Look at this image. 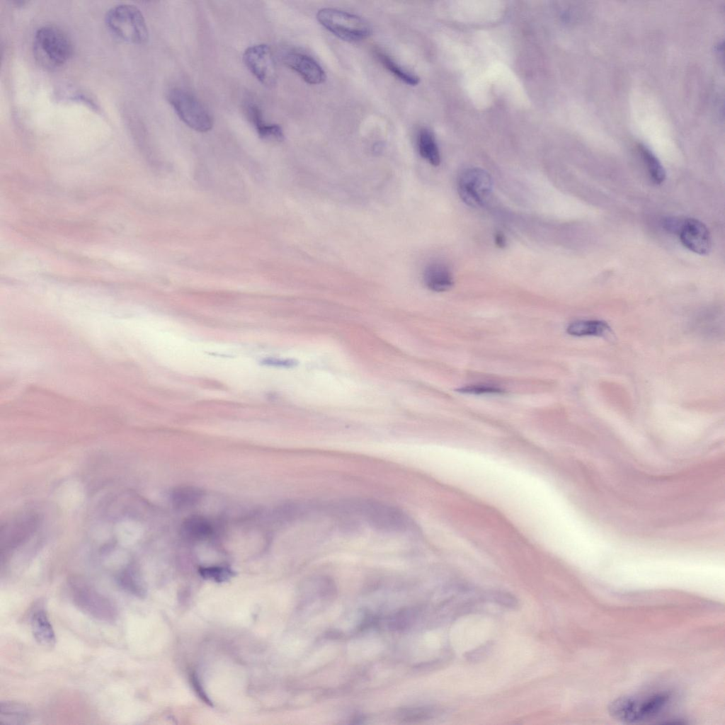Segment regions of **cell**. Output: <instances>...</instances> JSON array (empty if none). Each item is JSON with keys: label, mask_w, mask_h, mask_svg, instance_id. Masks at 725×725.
<instances>
[{"label": "cell", "mask_w": 725, "mask_h": 725, "mask_svg": "<svg viewBox=\"0 0 725 725\" xmlns=\"http://www.w3.org/2000/svg\"><path fill=\"white\" fill-rule=\"evenodd\" d=\"M345 515L358 516L372 527L384 532H404L411 527V520L401 509L370 499H355L338 506Z\"/></svg>", "instance_id": "6da1fadb"}, {"label": "cell", "mask_w": 725, "mask_h": 725, "mask_svg": "<svg viewBox=\"0 0 725 725\" xmlns=\"http://www.w3.org/2000/svg\"><path fill=\"white\" fill-rule=\"evenodd\" d=\"M670 698L669 693L662 692L642 697L623 696L611 702L608 711L618 721L636 723L656 716Z\"/></svg>", "instance_id": "7a4b0ae2"}, {"label": "cell", "mask_w": 725, "mask_h": 725, "mask_svg": "<svg viewBox=\"0 0 725 725\" xmlns=\"http://www.w3.org/2000/svg\"><path fill=\"white\" fill-rule=\"evenodd\" d=\"M33 51L42 64L55 68L69 59L73 48L70 39L62 30L54 25H45L35 34Z\"/></svg>", "instance_id": "3957f363"}, {"label": "cell", "mask_w": 725, "mask_h": 725, "mask_svg": "<svg viewBox=\"0 0 725 725\" xmlns=\"http://www.w3.org/2000/svg\"><path fill=\"white\" fill-rule=\"evenodd\" d=\"M69 595L74 605L86 615L107 623L115 622L118 617L116 605L91 585L74 580L69 584Z\"/></svg>", "instance_id": "277c9868"}, {"label": "cell", "mask_w": 725, "mask_h": 725, "mask_svg": "<svg viewBox=\"0 0 725 725\" xmlns=\"http://www.w3.org/2000/svg\"><path fill=\"white\" fill-rule=\"evenodd\" d=\"M105 22L110 30L124 41L142 44L148 39L144 18L132 5L120 4L111 8L107 12Z\"/></svg>", "instance_id": "5b68a950"}, {"label": "cell", "mask_w": 725, "mask_h": 725, "mask_svg": "<svg viewBox=\"0 0 725 725\" xmlns=\"http://www.w3.org/2000/svg\"><path fill=\"white\" fill-rule=\"evenodd\" d=\"M316 19L333 35L348 42L362 40L372 33L371 26L365 19L336 8H321L316 13Z\"/></svg>", "instance_id": "8992f818"}, {"label": "cell", "mask_w": 725, "mask_h": 725, "mask_svg": "<svg viewBox=\"0 0 725 725\" xmlns=\"http://www.w3.org/2000/svg\"><path fill=\"white\" fill-rule=\"evenodd\" d=\"M167 98L178 116L189 127L200 132L211 130L212 120L210 115L190 93L181 89H173Z\"/></svg>", "instance_id": "52a82bcc"}, {"label": "cell", "mask_w": 725, "mask_h": 725, "mask_svg": "<svg viewBox=\"0 0 725 725\" xmlns=\"http://www.w3.org/2000/svg\"><path fill=\"white\" fill-rule=\"evenodd\" d=\"M457 188L461 200L467 205L479 207L488 202L492 192L491 176L479 168H469L458 176Z\"/></svg>", "instance_id": "ba28073f"}, {"label": "cell", "mask_w": 725, "mask_h": 725, "mask_svg": "<svg viewBox=\"0 0 725 725\" xmlns=\"http://www.w3.org/2000/svg\"><path fill=\"white\" fill-rule=\"evenodd\" d=\"M243 60L254 76L264 86L271 87L277 80V73L270 48L266 44L255 45L244 52Z\"/></svg>", "instance_id": "9c48e42d"}, {"label": "cell", "mask_w": 725, "mask_h": 725, "mask_svg": "<svg viewBox=\"0 0 725 725\" xmlns=\"http://www.w3.org/2000/svg\"><path fill=\"white\" fill-rule=\"evenodd\" d=\"M672 231L675 232L681 244L689 251L700 255L707 254L712 247V239L707 227L694 218L676 219Z\"/></svg>", "instance_id": "30bf717a"}, {"label": "cell", "mask_w": 725, "mask_h": 725, "mask_svg": "<svg viewBox=\"0 0 725 725\" xmlns=\"http://www.w3.org/2000/svg\"><path fill=\"white\" fill-rule=\"evenodd\" d=\"M282 62L309 84H320L326 79V73L323 68L307 55L289 52L283 55Z\"/></svg>", "instance_id": "8fae6325"}, {"label": "cell", "mask_w": 725, "mask_h": 725, "mask_svg": "<svg viewBox=\"0 0 725 725\" xmlns=\"http://www.w3.org/2000/svg\"><path fill=\"white\" fill-rule=\"evenodd\" d=\"M31 631L35 641L43 646H54L56 637L52 625L46 611L43 608H37L30 617Z\"/></svg>", "instance_id": "7c38bea8"}, {"label": "cell", "mask_w": 725, "mask_h": 725, "mask_svg": "<svg viewBox=\"0 0 725 725\" xmlns=\"http://www.w3.org/2000/svg\"><path fill=\"white\" fill-rule=\"evenodd\" d=\"M423 280L426 287L434 292H445L454 285L450 268L441 263L430 264L425 270Z\"/></svg>", "instance_id": "4fadbf2b"}, {"label": "cell", "mask_w": 725, "mask_h": 725, "mask_svg": "<svg viewBox=\"0 0 725 725\" xmlns=\"http://www.w3.org/2000/svg\"><path fill=\"white\" fill-rule=\"evenodd\" d=\"M31 717V710L25 704L13 701H4L0 703L1 724H25L30 721Z\"/></svg>", "instance_id": "5bb4252c"}, {"label": "cell", "mask_w": 725, "mask_h": 725, "mask_svg": "<svg viewBox=\"0 0 725 725\" xmlns=\"http://www.w3.org/2000/svg\"><path fill=\"white\" fill-rule=\"evenodd\" d=\"M418 148L421 156L431 165L440 163V154L433 134L427 128H422L418 135Z\"/></svg>", "instance_id": "9a60e30c"}, {"label": "cell", "mask_w": 725, "mask_h": 725, "mask_svg": "<svg viewBox=\"0 0 725 725\" xmlns=\"http://www.w3.org/2000/svg\"><path fill=\"white\" fill-rule=\"evenodd\" d=\"M210 523L205 518L193 515L190 516L182 524V535L190 540H200L206 538L212 533Z\"/></svg>", "instance_id": "2e32d148"}, {"label": "cell", "mask_w": 725, "mask_h": 725, "mask_svg": "<svg viewBox=\"0 0 725 725\" xmlns=\"http://www.w3.org/2000/svg\"><path fill=\"white\" fill-rule=\"evenodd\" d=\"M608 324L600 320H579L570 324L567 333L575 336H603L610 331Z\"/></svg>", "instance_id": "e0dca14e"}, {"label": "cell", "mask_w": 725, "mask_h": 725, "mask_svg": "<svg viewBox=\"0 0 725 725\" xmlns=\"http://www.w3.org/2000/svg\"><path fill=\"white\" fill-rule=\"evenodd\" d=\"M118 583L123 590L134 596L142 598L147 594L144 582L138 571L133 567L122 571L118 577Z\"/></svg>", "instance_id": "ac0fdd59"}, {"label": "cell", "mask_w": 725, "mask_h": 725, "mask_svg": "<svg viewBox=\"0 0 725 725\" xmlns=\"http://www.w3.org/2000/svg\"><path fill=\"white\" fill-rule=\"evenodd\" d=\"M202 491L192 486H178L171 493V501L178 508H187L196 505L202 498Z\"/></svg>", "instance_id": "d6986e66"}, {"label": "cell", "mask_w": 725, "mask_h": 725, "mask_svg": "<svg viewBox=\"0 0 725 725\" xmlns=\"http://www.w3.org/2000/svg\"><path fill=\"white\" fill-rule=\"evenodd\" d=\"M649 178L655 184H661L666 179V171L656 156L645 146L639 147Z\"/></svg>", "instance_id": "ffe728a7"}, {"label": "cell", "mask_w": 725, "mask_h": 725, "mask_svg": "<svg viewBox=\"0 0 725 725\" xmlns=\"http://www.w3.org/2000/svg\"><path fill=\"white\" fill-rule=\"evenodd\" d=\"M377 56L384 67L401 81L411 86L419 83L420 79L416 75L403 69L386 53L378 51Z\"/></svg>", "instance_id": "44dd1931"}, {"label": "cell", "mask_w": 725, "mask_h": 725, "mask_svg": "<svg viewBox=\"0 0 725 725\" xmlns=\"http://www.w3.org/2000/svg\"><path fill=\"white\" fill-rule=\"evenodd\" d=\"M259 136L263 140L281 142L284 139V133L281 127L275 124H267L263 118L253 123Z\"/></svg>", "instance_id": "7402d4cb"}, {"label": "cell", "mask_w": 725, "mask_h": 725, "mask_svg": "<svg viewBox=\"0 0 725 725\" xmlns=\"http://www.w3.org/2000/svg\"><path fill=\"white\" fill-rule=\"evenodd\" d=\"M199 572L204 578L216 582L226 581L234 574L232 569L225 566L202 567Z\"/></svg>", "instance_id": "603a6c76"}, {"label": "cell", "mask_w": 725, "mask_h": 725, "mask_svg": "<svg viewBox=\"0 0 725 725\" xmlns=\"http://www.w3.org/2000/svg\"><path fill=\"white\" fill-rule=\"evenodd\" d=\"M486 598L491 601H493L501 606L515 609L518 607L519 603L518 599L513 595L501 591H492L489 592L486 595Z\"/></svg>", "instance_id": "cb8c5ba5"}, {"label": "cell", "mask_w": 725, "mask_h": 725, "mask_svg": "<svg viewBox=\"0 0 725 725\" xmlns=\"http://www.w3.org/2000/svg\"><path fill=\"white\" fill-rule=\"evenodd\" d=\"M458 392L469 394H498L504 393V390L494 386L486 384H472L457 389Z\"/></svg>", "instance_id": "d4e9b609"}, {"label": "cell", "mask_w": 725, "mask_h": 725, "mask_svg": "<svg viewBox=\"0 0 725 725\" xmlns=\"http://www.w3.org/2000/svg\"><path fill=\"white\" fill-rule=\"evenodd\" d=\"M493 648V643L487 641L477 648L466 652L464 658L472 663L479 662L489 656Z\"/></svg>", "instance_id": "484cf974"}, {"label": "cell", "mask_w": 725, "mask_h": 725, "mask_svg": "<svg viewBox=\"0 0 725 725\" xmlns=\"http://www.w3.org/2000/svg\"><path fill=\"white\" fill-rule=\"evenodd\" d=\"M264 365L278 367H292L297 365V362L292 359H280L275 358H266L261 360Z\"/></svg>", "instance_id": "4316f807"}, {"label": "cell", "mask_w": 725, "mask_h": 725, "mask_svg": "<svg viewBox=\"0 0 725 725\" xmlns=\"http://www.w3.org/2000/svg\"><path fill=\"white\" fill-rule=\"evenodd\" d=\"M494 241L496 245L499 248H503L506 245L505 236L499 232L494 234Z\"/></svg>", "instance_id": "83f0119b"}]
</instances>
